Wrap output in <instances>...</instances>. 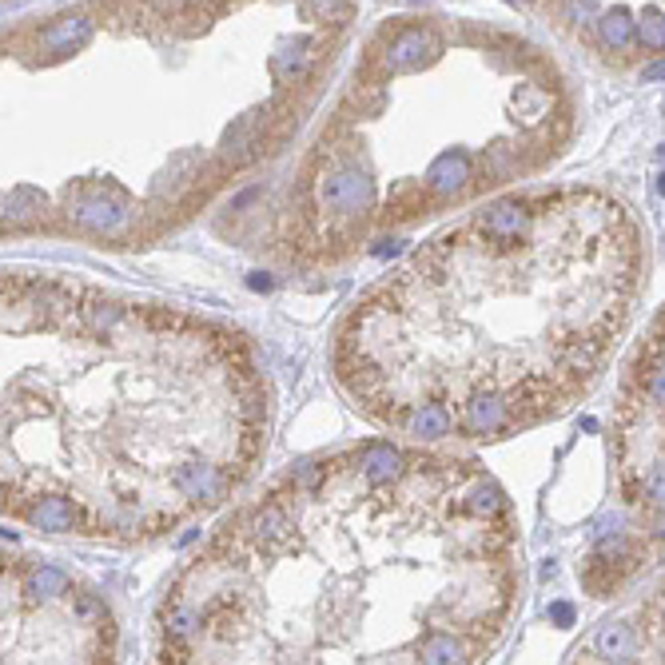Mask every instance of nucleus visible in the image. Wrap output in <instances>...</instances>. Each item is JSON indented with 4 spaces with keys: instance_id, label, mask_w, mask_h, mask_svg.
<instances>
[{
    "instance_id": "nucleus-3",
    "label": "nucleus",
    "mask_w": 665,
    "mask_h": 665,
    "mask_svg": "<svg viewBox=\"0 0 665 665\" xmlns=\"http://www.w3.org/2000/svg\"><path fill=\"white\" fill-rule=\"evenodd\" d=\"M642 235L594 188L498 196L351 303L331 347L347 399L407 443H494L598 383L642 291Z\"/></svg>"
},
{
    "instance_id": "nucleus-1",
    "label": "nucleus",
    "mask_w": 665,
    "mask_h": 665,
    "mask_svg": "<svg viewBox=\"0 0 665 665\" xmlns=\"http://www.w3.org/2000/svg\"><path fill=\"white\" fill-rule=\"evenodd\" d=\"M518 598V522L494 474L375 438L223 522L167 582L155 649L176 665H470Z\"/></svg>"
},
{
    "instance_id": "nucleus-4",
    "label": "nucleus",
    "mask_w": 665,
    "mask_h": 665,
    "mask_svg": "<svg viewBox=\"0 0 665 665\" xmlns=\"http://www.w3.org/2000/svg\"><path fill=\"white\" fill-rule=\"evenodd\" d=\"M462 44L431 24H399L375 44L283 188L275 247L291 263H355L558 160L570 112L554 76L522 56L494 84H458Z\"/></svg>"
},
{
    "instance_id": "nucleus-9",
    "label": "nucleus",
    "mask_w": 665,
    "mask_h": 665,
    "mask_svg": "<svg viewBox=\"0 0 665 665\" xmlns=\"http://www.w3.org/2000/svg\"><path fill=\"white\" fill-rule=\"evenodd\" d=\"M637 40H642L645 52H665V12H642L637 20Z\"/></svg>"
},
{
    "instance_id": "nucleus-2",
    "label": "nucleus",
    "mask_w": 665,
    "mask_h": 665,
    "mask_svg": "<svg viewBox=\"0 0 665 665\" xmlns=\"http://www.w3.org/2000/svg\"><path fill=\"white\" fill-rule=\"evenodd\" d=\"M0 339L4 522L136 546L200 522L256 478L271 383L232 323L8 267Z\"/></svg>"
},
{
    "instance_id": "nucleus-8",
    "label": "nucleus",
    "mask_w": 665,
    "mask_h": 665,
    "mask_svg": "<svg viewBox=\"0 0 665 665\" xmlns=\"http://www.w3.org/2000/svg\"><path fill=\"white\" fill-rule=\"evenodd\" d=\"M598 36H601V44L606 48L621 52V48H630L633 40H637V20H630V12H621V8L601 12L598 16Z\"/></svg>"
},
{
    "instance_id": "nucleus-10",
    "label": "nucleus",
    "mask_w": 665,
    "mask_h": 665,
    "mask_svg": "<svg viewBox=\"0 0 665 665\" xmlns=\"http://www.w3.org/2000/svg\"><path fill=\"white\" fill-rule=\"evenodd\" d=\"M645 80H665V60H657V64L645 68Z\"/></svg>"
},
{
    "instance_id": "nucleus-6",
    "label": "nucleus",
    "mask_w": 665,
    "mask_h": 665,
    "mask_svg": "<svg viewBox=\"0 0 665 665\" xmlns=\"http://www.w3.org/2000/svg\"><path fill=\"white\" fill-rule=\"evenodd\" d=\"M613 470L625 506L665 538V315L637 351L621 387L613 422Z\"/></svg>"
},
{
    "instance_id": "nucleus-5",
    "label": "nucleus",
    "mask_w": 665,
    "mask_h": 665,
    "mask_svg": "<svg viewBox=\"0 0 665 665\" xmlns=\"http://www.w3.org/2000/svg\"><path fill=\"white\" fill-rule=\"evenodd\" d=\"M0 661H112L120 630L108 601L32 554H4L0 570Z\"/></svg>"
},
{
    "instance_id": "nucleus-7",
    "label": "nucleus",
    "mask_w": 665,
    "mask_h": 665,
    "mask_svg": "<svg viewBox=\"0 0 665 665\" xmlns=\"http://www.w3.org/2000/svg\"><path fill=\"white\" fill-rule=\"evenodd\" d=\"M598 654L613 661H633V654H649V661H665V589L645 601L642 625H606L598 633Z\"/></svg>"
}]
</instances>
